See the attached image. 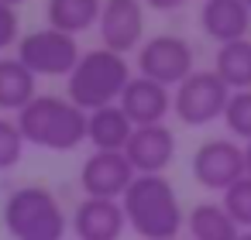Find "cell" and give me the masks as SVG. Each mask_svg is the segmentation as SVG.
Instances as JSON below:
<instances>
[{
	"mask_svg": "<svg viewBox=\"0 0 251 240\" xmlns=\"http://www.w3.org/2000/svg\"><path fill=\"white\" fill-rule=\"evenodd\" d=\"M244 4H248V7H251V0H244Z\"/></svg>",
	"mask_w": 251,
	"mask_h": 240,
	"instance_id": "cell-28",
	"label": "cell"
},
{
	"mask_svg": "<svg viewBox=\"0 0 251 240\" xmlns=\"http://www.w3.org/2000/svg\"><path fill=\"white\" fill-rule=\"evenodd\" d=\"M220 206L230 213V219H234L241 230H251V178L244 175L241 182H234V185L224 192Z\"/></svg>",
	"mask_w": 251,
	"mask_h": 240,
	"instance_id": "cell-20",
	"label": "cell"
},
{
	"mask_svg": "<svg viewBox=\"0 0 251 240\" xmlns=\"http://www.w3.org/2000/svg\"><path fill=\"white\" fill-rule=\"evenodd\" d=\"M134 178H138V172L131 168L124 151H93L83 161L79 189L86 192V199H117L121 202Z\"/></svg>",
	"mask_w": 251,
	"mask_h": 240,
	"instance_id": "cell-9",
	"label": "cell"
},
{
	"mask_svg": "<svg viewBox=\"0 0 251 240\" xmlns=\"http://www.w3.org/2000/svg\"><path fill=\"white\" fill-rule=\"evenodd\" d=\"M21 35V18H18V7H7L4 0H0V52L11 48Z\"/></svg>",
	"mask_w": 251,
	"mask_h": 240,
	"instance_id": "cell-23",
	"label": "cell"
},
{
	"mask_svg": "<svg viewBox=\"0 0 251 240\" xmlns=\"http://www.w3.org/2000/svg\"><path fill=\"white\" fill-rule=\"evenodd\" d=\"M186 230L193 240H237L241 226L230 219V213L220 202H200L186 216Z\"/></svg>",
	"mask_w": 251,
	"mask_h": 240,
	"instance_id": "cell-18",
	"label": "cell"
},
{
	"mask_svg": "<svg viewBox=\"0 0 251 240\" xmlns=\"http://www.w3.org/2000/svg\"><path fill=\"white\" fill-rule=\"evenodd\" d=\"M237 240H251V230H241V237Z\"/></svg>",
	"mask_w": 251,
	"mask_h": 240,
	"instance_id": "cell-26",
	"label": "cell"
},
{
	"mask_svg": "<svg viewBox=\"0 0 251 240\" xmlns=\"http://www.w3.org/2000/svg\"><path fill=\"white\" fill-rule=\"evenodd\" d=\"M86 110H79L69 96H35L21 113L18 127L28 144L45 151H73L86 141Z\"/></svg>",
	"mask_w": 251,
	"mask_h": 240,
	"instance_id": "cell-3",
	"label": "cell"
},
{
	"mask_svg": "<svg viewBox=\"0 0 251 240\" xmlns=\"http://www.w3.org/2000/svg\"><path fill=\"white\" fill-rule=\"evenodd\" d=\"M117 107L127 113L134 127H155V124H165V113L172 110V93L145 76H134Z\"/></svg>",
	"mask_w": 251,
	"mask_h": 240,
	"instance_id": "cell-14",
	"label": "cell"
},
{
	"mask_svg": "<svg viewBox=\"0 0 251 240\" xmlns=\"http://www.w3.org/2000/svg\"><path fill=\"white\" fill-rule=\"evenodd\" d=\"M124 154H127V161H131V168L138 175H162L176 158V134L165 124L134 127Z\"/></svg>",
	"mask_w": 251,
	"mask_h": 240,
	"instance_id": "cell-11",
	"label": "cell"
},
{
	"mask_svg": "<svg viewBox=\"0 0 251 240\" xmlns=\"http://www.w3.org/2000/svg\"><path fill=\"white\" fill-rule=\"evenodd\" d=\"M193 59H196L193 45L182 35H155L138 48V76H145L165 89H176L179 83H186L196 72Z\"/></svg>",
	"mask_w": 251,
	"mask_h": 240,
	"instance_id": "cell-6",
	"label": "cell"
},
{
	"mask_svg": "<svg viewBox=\"0 0 251 240\" xmlns=\"http://www.w3.org/2000/svg\"><path fill=\"white\" fill-rule=\"evenodd\" d=\"M213 72L224 79L230 93H248L251 89V38L220 45L213 59Z\"/></svg>",
	"mask_w": 251,
	"mask_h": 240,
	"instance_id": "cell-19",
	"label": "cell"
},
{
	"mask_svg": "<svg viewBox=\"0 0 251 240\" xmlns=\"http://www.w3.org/2000/svg\"><path fill=\"white\" fill-rule=\"evenodd\" d=\"M145 4L151 7V11H158V14H172V11H179V7H186L189 0H145Z\"/></svg>",
	"mask_w": 251,
	"mask_h": 240,
	"instance_id": "cell-24",
	"label": "cell"
},
{
	"mask_svg": "<svg viewBox=\"0 0 251 240\" xmlns=\"http://www.w3.org/2000/svg\"><path fill=\"white\" fill-rule=\"evenodd\" d=\"M244 172H248V178H251V141L244 144Z\"/></svg>",
	"mask_w": 251,
	"mask_h": 240,
	"instance_id": "cell-25",
	"label": "cell"
},
{
	"mask_svg": "<svg viewBox=\"0 0 251 240\" xmlns=\"http://www.w3.org/2000/svg\"><path fill=\"white\" fill-rule=\"evenodd\" d=\"M4 226L14 240H62L69 219L52 189L18 185L4 202Z\"/></svg>",
	"mask_w": 251,
	"mask_h": 240,
	"instance_id": "cell-4",
	"label": "cell"
},
{
	"mask_svg": "<svg viewBox=\"0 0 251 240\" xmlns=\"http://www.w3.org/2000/svg\"><path fill=\"white\" fill-rule=\"evenodd\" d=\"M200 28L217 45L244 42L248 31H251V7L244 4V0H203Z\"/></svg>",
	"mask_w": 251,
	"mask_h": 240,
	"instance_id": "cell-13",
	"label": "cell"
},
{
	"mask_svg": "<svg viewBox=\"0 0 251 240\" xmlns=\"http://www.w3.org/2000/svg\"><path fill=\"white\" fill-rule=\"evenodd\" d=\"M224 124L234 137H241L244 144L251 141V89L248 93H230L227 110H224Z\"/></svg>",
	"mask_w": 251,
	"mask_h": 240,
	"instance_id": "cell-21",
	"label": "cell"
},
{
	"mask_svg": "<svg viewBox=\"0 0 251 240\" xmlns=\"http://www.w3.org/2000/svg\"><path fill=\"white\" fill-rule=\"evenodd\" d=\"M127 226L145 240H176L186 226L176 185L165 175H138L121 199Z\"/></svg>",
	"mask_w": 251,
	"mask_h": 240,
	"instance_id": "cell-1",
	"label": "cell"
},
{
	"mask_svg": "<svg viewBox=\"0 0 251 240\" xmlns=\"http://www.w3.org/2000/svg\"><path fill=\"white\" fill-rule=\"evenodd\" d=\"M79 42L73 35H62L55 28L31 31L18 42V62L35 76H66L79 65Z\"/></svg>",
	"mask_w": 251,
	"mask_h": 240,
	"instance_id": "cell-7",
	"label": "cell"
},
{
	"mask_svg": "<svg viewBox=\"0 0 251 240\" xmlns=\"http://www.w3.org/2000/svg\"><path fill=\"white\" fill-rule=\"evenodd\" d=\"M131 79H134L131 62H127L124 55H117V52H110V48L100 45V48H93V52H83L79 65L69 72V79H66V96H69L79 110L93 113V110H100V107L121 103V96H124V89H127Z\"/></svg>",
	"mask_w": 251,
	"mask_h": 240,
	"instance_id": "cell-2",
	"label": "cell"
},
{
	"mask_svg": "<svg viewBox=\"0 0 251 240\" xmlns=\"http://www.w3.org/2000/svg\"><path fill=\"white\" fill-rule=\"evenodd\" d=\"M100 38L103 48L127 55L145 45V7L141 0H103L100 11Z\"/></svg>",
	"mask_w": 251,
	"mask_h": 240,
	"instance_id": "cell-10",
	"label": "cell"
},
{
	"mask_svg": "<svg viewBox=\"0 0 251 240\" xmlns=\"http://www.w3.org/2000/svg\"><path fill=\"white\" fill-rule=\"evenodd\" d=\"M100 11H103V0H45L49 28L73 35V38L79 31H90L93 24H100Z\"/></svg>",
	"mask_w": 251,
	"mask_h": 240,
	"instance_id": "cell-16",
	"label": "cell"
},
{
	"mask_svg": "<svg viewBox=\"0 0 251 240\" xmlns=\"http://www.w3.org/2000/svg\"><path fill=\"white\" fill-rule=\"evenodd\" d=\"M4 4H7V7H18V4H25V0H4Z\"/></svg>",
	"mask_w": 251,
	"mask_h": 240,
	"instance_id": "cell-27",
	"label": "cell"
},
{
	"mask_svg": "<svg viewBox=\"0 0 251 240\" xmlns=\"http://www.w3.org/2000/svg\"><path fill=\"white\" fill-rule=\"evenodd\" d=\"M230 89L224 86V79L213 69H196L186 83L176 86L172 93V110L186 127H206L217 117L224 120Z\"/></svg>",
	"mask_w": 251,
	"mask_h": 240,
	"instance_id": "cell-5",
	"label": "cell"
},
{
	"mask_svg": "<svg viewBox=\"0 0 251 240\" xmlns=\"http://www.w3.org/2000/svg\"><path fill=\"white\" fill-rule=\"evenodd\" d=\"M69 226L76 240H121V233L127 230V216L117 199H83Z\"/></svg>",
	"mask_w": 251,
	"mask_h": 240,
	"instance_id": "cell-12",
	"label": "cell"
},
{
	"mask_svg": "<svg viewBox=\"0 0 251 240\" xmlns=\"http://www.w3.org/2000/svg\"><path fill=\"white\" fill-rule=\"evenodd\" d=\"M25 134L18 127V120H7V117H0V172H7L14 165H21L25 158Z\"/></svg>",
	"mask_w": 251,
	"mask_h": 240,
	"instance_id": "cell-22",
	"label": "cell"
},
{
	"mask_svg": "<svg viewBox=\"0 0 251 240\" xmlns=\"http://www.w3.org/2000/svg\"><path fill=\"white\" fill-rule=\"evenodd\" d=\"M131 134H134V124L117 103L100 107L86 117V141L93 144V151H124Z\"/></svg>",
	"mask_w": 251,
	"mask_h": 240,
	"instance_id": "cell-15",
	"label": "cell"
},
{
	"mask_svg": "<svg viewBox=\"0 0 251 240\" xmlns=\"http://www.w3.org/2000/svg\"><path fill=\"white\" fill-rule=\"evenodd\" d=\"M244 175V148L230 137H210L193 154V178L210 192H227Z\"/></svg>",
	"mask_w": 251,
	"mask_h": 240,
	"instance_id": "cell-8",
	"label": "cell"
},
{
	"mask_svg": "<svg viewBox=\"0 0 251 240\" xmlns=\"http://www.w3.org/2000/svg\"><path fill=\"white\" fill-rule=\"evenodd\" d=\"M38 76L28 72L18 59H0V110L21 113L38 96Z\"/></svg>",
	"mask_w": 251,
	"mask_h": 240,
	"instance_id": "cell-17",
	"label": "cell"
}]
</instances>
